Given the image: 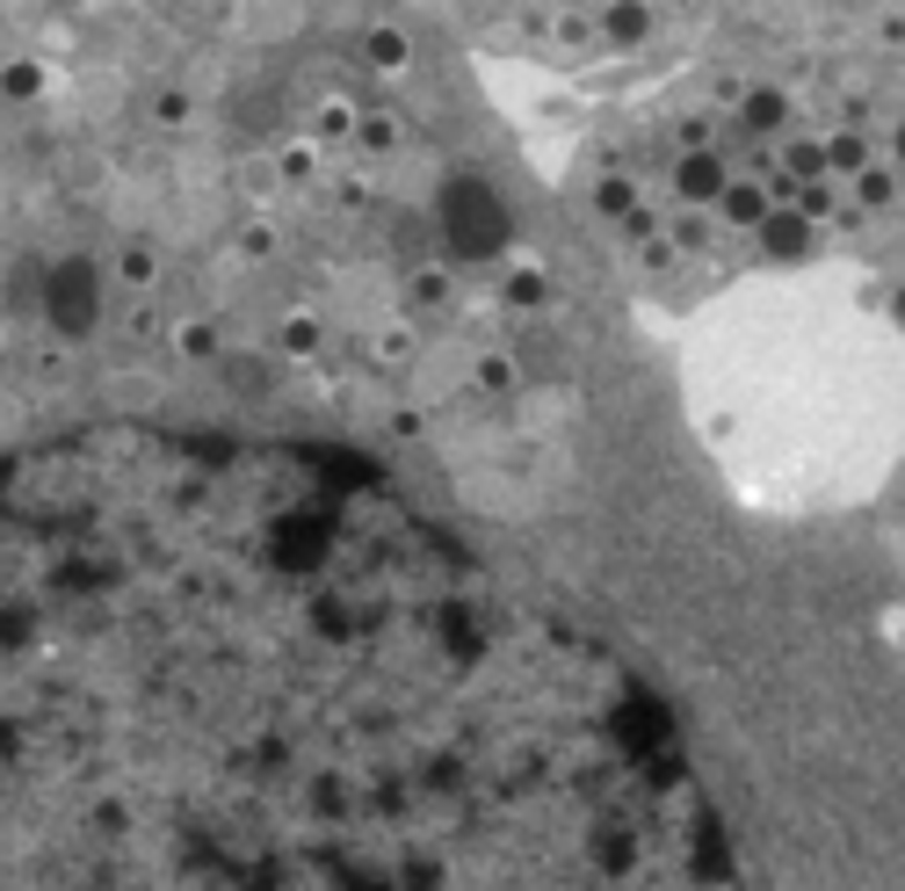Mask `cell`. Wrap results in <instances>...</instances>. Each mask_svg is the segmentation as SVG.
<instances>
[{
  "mask_svg": "<svg viewBox=\"0 0 905 891\" xmlns=\"http://www.w3.org/2000/svg\"><path fill=\"white\" fill-rule=\"evenodd\" d=\"M0 891H739L660 696L349 457L0 450Z\"/></svg>",
  "mask_w": 905,
  "mask_h": 891,
  "instance_id": "obj_1",
  "label": "cell"
}]
</instances>
